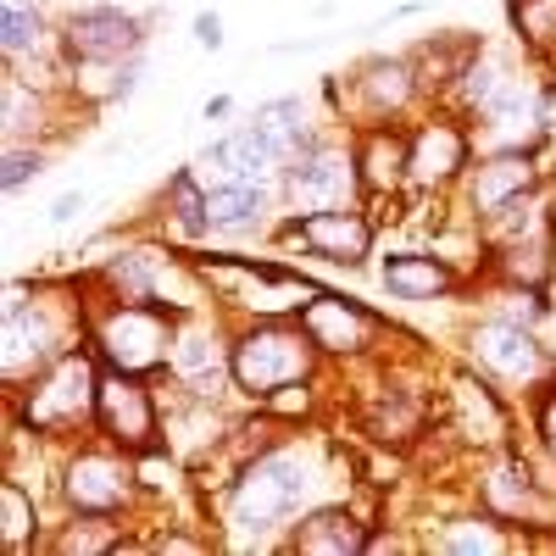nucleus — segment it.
<instances>
[{
	"mask_svg": "<svg viewBox=\"0 0 556 556\" xmlns=\"http://www.w3.org/2000/svg\"><path fill=\"white\" fill-rule=\"evenodd\" d=\"M529 424L540 434V451L551 456V468H556V367L529 390Z\"/></svg>",
	"mask_w": 556,
	"mask_h": 556,
	"instance_id": "30",
	"label": "nucleus"
},
{
	"mask_svg": "<svg viewBox=\"0 0 556 556\" xmlns=\"http://www.w3.org/2000/svg\"><path fill=\"white\" fill-rule=\"evenodd\" d=\"M540 184H551L540 167V151H479L468 178L456 184V201L468 212V223H484L490 212L513 206L518 195L540 190Z\"/></svg>",
	"mask_w": 556,
	"mask_h": 556,
	"instance_id": "14",
	"label": "nucleus"
},
{
	"mask_svg": "<svg viewBox=\"0 0 556 556\" xmlns=\"http://www.w3.org/2000/svg\"><path fill=\"white\" fill-rule=\"evenodd\" d=\"M0 45H7V67H17L28 56L39 62V56L62 51L51 23H45V12L39 7H23V0H7V12H0Z\"/></svg>",
	"mask_w": 556,
	"mask_h": 556,
	"instance_id": "27",
	"label": "nucleus"
},
{
	"mask_svg": "<svg viewBox=\"0 0 556 556\" xmlns=\"http://www.w3.org/2000/svg\"><path fill=\"white\" fill-rule=\"evenodd\" d=\"M278 201H285V212H295V217L362 201L351 134H345V139H329V134H323L317 146H306V151L285 167V178H278Z\"/></svg>",
	"mask_w": 556,
	"mask_h": 556,
	"instance_id": "9",
	"label": "nucleus"
},
{
	"mask_svg": "<svg viewBox=\"0 0 556 556\" xmlns=\"http://www.w3.org/2000/svg\"><path fill=\"white\" fill-rule=\"evenodd\" d=\"M96 434L123 445L128 456L162 445V401L139 374L101 367V395H96Z\"/></svg>",
	"mask_w": 556,
	"mask_h": 556,
	"instance_id": "12",
	"label": "nucleus"
},
{
	"mask_svg": "<svg viewBox=\"0 0 556 556\" xmlns=\"http://www.w3.org/2000/svg\"><path fill=\"white\" fill-rule=\"evenodd\" d=\"M351 156H356V178H362V206L412 195V178H406L412 128L406 123H362V128H351Z\"/></svg>",
	"mask_w": 556,
	"mask_h": 556,
	"instance_id": "15",
	"label": "nucleus"
},
{
	"mask_svg": "<svg viewBox=\"0 0 556 556\" xmlns=\"http://www.w3.org/2000/svg\"><path fill=\"white\" fill-rule=\"evenodd\" d=\"M278 240L329 262V267H362L367 256H374V240H379V223L374 212H367L362 201L351 206H329V212H285V223H278Z\"/></svg>",
	"mask_w": 556,
	"mask_h": 556,
	"instance_id": "10",
	"label": "nucleus"
},
{
	"mask_svg": "<svg viewBox=\"0 0 556 556\" xmlns=\"http://www.w3.org/2000/svg\"><path fill=\"white\" fill-rule=\"evenodd\" d=\"M295 317H301V329L312 334V345L323 351V362H362V356H374V345L384 340V317L367 312L362 301L334 295V290L306 295V306Z\"/></svg>",
	"mask_w": 556,
	"mask_h": 556,
	"instance_id": "13",
	"label": "nucleus"
},
{
	"mask_svg": "<svg viewBox=\"0 0 556 556\" xmlns=\"http://www.w3.org/2000/svg\"><path fill=\"white\" fill-rule=\"evenodd\" d=\"M479 146H473V123L451 112V106H429L424 117L412 123V162H406V178H412V195H456V184L468 178Z\"/></svg>",
	"mask_w": 556,
	"mask_h": 556,
	"instance_id": "7",
	"label": "nucleus"
},
{
	"mask_svg": "<svg viewBox=\"0 0 556 556\" xmlns=\"http://www.w3.org/2000/svg\"><path fill=\"white\" fill-rule=\"evenodd\" d=\"M195 45H201V51H223V17L217 12L195 17Z\"/></svg>",
	"mask_w": 556,
	"mask_h": 556,
	"instance_id": "32",
	"label": "nucleus"
},
{
	"mask_svg": "<svg viewBox=\"0 0 556 556\" xmlns=\"http://www.w3.org/2000/svg\"><path fill=\"white\" fill-rule=\"evenodd\" d=\"M518 545L523 540L513 534V523H501L484 506L440 518L434 534H429V551H440V556H501V551H518Z\"/></svg>",
	"mask_w": 556,
	"mask_h": 556,
	"instance_id": "21",
	"label": "nucleus"
},
{
	"mask_svg": "<svg viewBox=\"0 0 556 556\" xmlns=\"http://www.w3.org/2000/svg\"><path fill=\"white\" fill-rule=\"evenodd\" d=\"M379 285L395 301L429 306V301H451V295L468 290V273H462L451 256H440V251H395L379 267Z\"/></svg>",
	"mask_w": 556,
	"mask_h": 556,
	"instance_id": "18",
	"label": "nucleus"
},
{
	"mask_svg": "<svg viewBox=\"0 0 556 556\" xmlns=\"http://www.w3.org/2000/svg\"><path fill=\"white\" fill-rule=\"evenodd\" d=\"M367 534H374V523H367L356 506L334 501V506H312V513H301V523L290 529L285 551H301V556H362Z\"/></svg>",
	"mask_w": 556,
	"mask_h": 556,
	"instance_id": "19",
	"label": "nucleus"
},
{
	"mask_svg": "<svg viewBox=\"0 0 556 556\" xmlns=\"http://www.w3.org/2000/svg\"><path fill=\"white\" fill-rule=\"evenodd\" d=\"M123 529L128 523L101 518V513H73V523H62L51 540H45V551L51 556H123V551H139Z\"/></svg>",
	"mask_w": 556,
	"mask_h": 556,
	"instance_id": "25",
	"label": "nucleus"
},
{
	"mask_svg": "<svg viewBox=\"0 0 556 556\" xmlns=\"http://www.w3.org/2000/svg\"><path fill=\"white\" fill-rule=\"evenodd\" d=\"M506 34L534 73H556V0H506Z\"/></svg>",
	"mask_w": 556,
	"mask_h": 556,
	"instance_id": "24",
	"label": "nucleus"
},
{
	"mask_svg": "<svg viewBox=\"0 0 556 556\" xmlns=\"http://www.w3.org/2000/svg\"><path fill=\"white\" fill-rule=\"evenodd\" d=\"M468 367H479V374L506 395V390H534L545 374H551V351L540 340V329H529V323L518 317H484L468 329Z\"/></svg>",
	"mask_w": 556,
	"mask_h": 556,
	"instance_id": "8",
	"label": "nucleus"
},
{
	"mask_svg": "<svg viewBox=\"0 0 556 556\" xmlns=\"http://www.w3.org/2000/svg\"><path fill=\"white\" fill-rule=\"evenodd\" d=\"M84 206H89V201H84L78 190H67V195H56V206H51V223H73Z\"/></svg>",
	"mask_w": 556,
	"mask_h": 556,
	"instance_id": "33",
	"label": "nucleus"
},
{
	"mask_svg": "<svg viewBox=\"0 0 556 556\" xmlns=\"http://www.w3.org/2000/svg\"><path fill=\"white\" fill-rule=\"evenodd\" d=\"M451 429L468 445H513V412H506L501 390L479 374V367H462L451 374Z\"/></svg>",
	"mask_w": 556,
	"mask_h": 556,
	"instance_id": "17",
	"label": "nucleus"
},
{
	"mask_svg": "<svg viewBox=\"0 0 556 556\" xmlns=\"http://www.w3.org/2000/svg\"><path fill=\"white\" fill-rule=\"evenodd\" d=\"M162 217L178 228L184 240L212 235V228H206V184H201L195 167H178V173L162 184Z\"/></svg>",
	"mask_w": 556,
	"mask_h": 556,
	"instance_id": "28",
	"label": "nucleus"
},
{
	"mask_svg": "<svg viewBox=\"0 0 556 556\" xmlns=\"http://www.w3.org/2000/svg\"><path fill=\"white\" fill-rule=\"evenodd\" d=\"M251 123L262 128V139L273 146V156H278V167H290L306 146H317L323 139V128L306 117V101L301 96H278V101H262L256 112H251Z\"/></svg>",
	"mask_w": 556,
	"mask_h": 556,
	"instance_id": "23",
	"label": "nucleus"
},
{
	"mask_svg": "<svg viewBox=\"0 0 556 556\" xmlns=\"http://www.w3.org/2000/svg\"><path fill=\"white\" fill-rule=\"evenodd\" d=\"M89 290V285H84ZM173 329L178 312L156 306V301H101L89 295V345L106 367L117 374H139L156 379L167 374V351H173Z\"/></svg>",
	"mask_w": 556,
	"mask_h": 556,
	"instance_id": "4",
	"label": "nucleus"
},
{
	"mask_svg": "<svg viewBox=\"0 0 556 556\" xmlns=\"http://www.w3.org/2000/svg\"><path fill=\"white\" fill-rule=\"evenodd\" d=\"M146 551H156V556H184V551H212V540H195V534H184V529H162L156 540H146Z\"/></svg>",
	"mask_w": 556,
	"mask_h": 556,
	"instance_id": "31",
	"label": "nucleus"
},
{
	"mask_svg": "<svg viewBox=\"0 0 556 556\" xmlns=\"http://www.w3.org/2000/svg\"><path fill=\"white\" fill-rule=\"evenodd\" d=\"M228 112H235V101H228V96H212V101H206V123H217V117H228Z\"/></svg>",
	"mask_w": 556,
	"mask_h": 556,
	"instance_id": "34",
	"label": "nucleus"
},
{
	"mask_svg": "<svg viewBox=\"0 0 556 556\" xmlns=\"http://www.w3.org/2000/svg\"><path fill=\"white\" fill-rule=\"evenodd\" d=\"M0 117H7V146H17V139H39L56 128L62 117V96L56 89H45L39 78H23L17 67H7V84H0Z\"/></svg>",
	"mask_w": 556,
	"mask_h": 556,
	"instance_id": "20",
	"label": "nucleus"
},
{
	"mask_svg": "<svg viewBox=\"0 0 556 556\" xmlns=\"http://www.w3.org/2000/svg\"><path fill=\"white\" fill-rule=\"evenodd\" d=\"M317 484H323L317 451L290 434L285 445H273L235 468V479H228V523L251 534L256 545L267 534H290L301 513L317 506Z\"/></svg>",
	"mask_w": 556,
	"mask_h": 556,
	"instance_id": "1",
	"label": "nucleus"
},
{
	"mask_svg": "<svg viewBox=\"0 0 556 556\" xmlns=\"http://www.w3.org/2000/svg\"><path fill=\"white\" fill-rule=\"evenodd\" d=\"M56 490L67 501V513H101V518H123L146 501L139 473H134V456L112 440H78L62 456Z\"/></svg>",
	"mask_w": 556,
	"mask_h": 556,
	"instance_id": "6",
	"label": "nucleus"
},
{
	"mask_svg": "<svg viewBox=\"0 0 556 556\" xmlns=\"http://www.w3.org/2000/svg\"><path fill=\"white\" fill-rule=\"evenodd\" d=\"M195 173H201L206 190L212 184H267V190H278V178H285V167H278V156H273V146L262 139L256 123L212 139V146L195 156Z\"/></svg>",
	"mask_w": 556,
	"mask_h": 556,
	"instance_id": "16",
	"label": "nucleus"
},
{
	"mask_svg": "<svg viewBox=\"0 0 556 556\" xmlns=\"http://www.w3.org/2000/svg\"><path fill=\"white\" fill-rule=\"evenodd\" d=\"M323 351L301 329V317H245L235 323V351H228V374L245 401H267L273 390L317 379Z\"/></svg>",
	"mask_w": 556,
	"mask_h": 556,
	"instance_id": "3",
	"label": "nucleus"
},
{
	"mask_svg": "<svg viewBox=\"0 0 556 556\" xmlns=\"http://www.w3.org/2000/svg\"><path fill=\"white\" fill-rule=\"evenodd\" d=\"M0 545H7V556L45 551V540H39V501L28 495V484L17 473L0 479Z\"/></svg>",
	"mask_w": 556,
	"mask_h": 556,
	"instance_id": "26",
	"label": "nucleus"
},
{
	"mask_svg": "<svg viewBox=\"0 0 556 556\" xmlns=\"http://www.w3.org/2000/svg\"><path fill=\"white\" fill-rule=\"evenodd\" d=\"M45 162H51V146H39V139H17V146H7V167H0V184H7V195H17L28 178H39Z\"/></svg>",
	"mask_w": 556,
	"mask_h": 556,
	"instance_id": "29",
	"label": "nucleus"
},
{
	"mask_svg": "<svg viewBox=\"0 0 556 556\" xmlns=\"http://www.w3.org/2000/svg\"><path fill=\"white\" fill-rule=\"evenodd\" d=\"M101 356L96 345H73L56 356L45 374H34L23 390H7L12 424L28 429V440H73L84 429H96V395H101Z\"/></svg>",
	"mask_w": 556,
	"mask_h": 556,
	"instance_id": "2",
	"label": "nucleus"
},
{
	"mask_svg": "<svg viewBox=\"0 0 556 556\" xmlns=\"http://www.w3.org/2000/svg\"><path fill=\"white\" fill-rule=\"evenodd\" d=\"M267 201H273L267 184H212L206 190V228L223 240L256 235L267 223Z\"/></svg>",
	"mask_w": 556,
	"mask_h": 556,
	"instance_id": "22",
	"label": "nucleus"
},
{
	"mask_svg": "<svg viewBox=\"0 0 556 556\" xmlns=\"http://www.w3.org/2000/svg\"><path fill=\"white\" fill-rule=\"evenodd\" d=\"M334 117H351V128L362 123H406L417 106H429L424 73H417L412 51L406 56H367L351 73H334L323 84Z\"/></svg>",
	"mask_w": 556,
	"mask_h": 556,
	"instance_id": "5",
	"label": "nucleus"
},
{
	"mask_svg": "<svg viewBox=\"0 0 556 556\" xmlns=\"http://www.w3.org/2000/svg\"><path fill=\"white\" fill-rule=\"evenodd\" d=\"M62 67H112V62H128V56H146V17H134L123 7H84V12H67L62 34Z\"/></svg>",
	"mask_w": 556,
	"mask_h": 556,
	"instance_id": "11",
	"label": "nucleus"
}]
</instances>
